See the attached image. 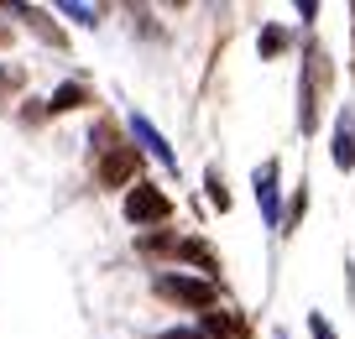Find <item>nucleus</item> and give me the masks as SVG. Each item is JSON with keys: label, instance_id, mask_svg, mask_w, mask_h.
I'll return each mask as SVG.
<instances>
[{"label": "nucleus", "instance_id": "obj_14", "mask_svg": "<svg viewBox=\"0 0 355 339\" xmlns=\"http://www.w3.org/2000/svg\"><path fill=\"white\" fill-rule=\"evenodd\" d=\"M309 334L313 339H334V329H329V318H324V313H309Z\"/></svg>", "mask_w": 355, "mask_h": 339}, {"label": "nucleus", "instance_id": "obj_11", "mask_svg": "<svg viewBox=\"0 0 355 339\" xmlns=\"http://www.w3.org/2000/svg\"><path fill=\"white\" fill-rule=\"evenodd\" d=\"M288 42H293V37L282 32V26H261V42H256V47H261V58H277V53H288Z\"/></svg>", "mask_w": 355, "mask_h": 339}, {"label": "nucleus", "instance_id": "obj_5", "mask_svg": "<svg viewBox=\"0 0 355 339\" xmlns=\"http://www.w3.org/2000/svg\"><path fill=\"white\" fill-rule=\"evenodd\" d=\"M136 162H141V157H136V146H105V157H100V183L105 188H121V183H131L136 177Z\"/></svg>", "mask_w": 355, "mask_h": 339}, {"label": "nucleus", "instance_id": "obj_1", "mask_svg": "<svg viewBox=\"0 0 355 339\" xmlns=\"http://www.w3.org/2000/svg\"><path fill=\"white\" fill-rule=\"evenodd\" d=\"M152 293L162 297V303H178V308H193V313H209L214 308V282H204V277H189V272H162L152 282Z\"/></svg>", "mask_w": 355, "mask_h": 339}, {"label": "nucleus", "instance_id": "obj_13", "mask_svg": "<svg viewBox=\"0 0 355 339\" xmlns=\"http://www.w3.org/2000/svg\"><path fill=\"white\" fill-rule=\"evenodd\" d=\"M63 16H68V21H78V26H94V16H100V11H94V6H73V0H68Z\"/></svg>", "mask_w": 355, "mask_h": 339}, {"label": "nucleus", "instance_id": "obj_4", "mask_svg": "<svg viewBox=\"0 0 355 339\" xmlns=\"http://www.w3.org/2000/svg\"><path fill=\"white\" fill-rule=\"evenodd\" d=\"M251 188H256V204H261V219L272 230H282V188H277V162L272 157L251 173Z\"/></svg>", "mask_w": 355, "mask_h": 339}, {"label": "nucleus", "instance_id": "obj_3", "mask_svg": "<svg viewBox=\"0 0 355 339\" xmlns=\"http://www.w3.org/2000/svg\"><path fill=\"white\" fill-rule=\"evenodd\" d=\"M121 214L131 219V225H162V219L173 214V198H167L157 183H131V193H125Z\"/></svg>", "mask_w": 355, "mask_h": 339}, {"label": "nucleus", "instance_id": "obj_15", "mask_svg": "<svg viewBox=\"0 0 355 339\" xmlns=\"http://www.w3.org/2000/svg\"><path fill=\"white\" fill-rule=\"evenodd\" d=\"M157 339H204V334H199V324H193V329H162Z\"/></svg>", "mask_w": 355, "mask_h": 339}, {"label": "nucleus", "instance_id": "obj_9", "mask_svg": "<svg viewBox=\"0 0 355 339\" xmlns=\"http://www.w3.org/2000/svg\"><path fill=\"white\" fill-rule=\"evenodd\" d=\"M199 334L204 339H241L245 334V318H235V313H199Z\"/></svg>", "mask_w": 355, "mask_h": 339}, {"label": "nucleus", "instance_id": "obj_8", "mask_svg": "<svg viewBox=\"0 0 355 339\" xmlns=\"http://www.w3.org/2000/svg\"><path fill=\"white\" fill-rule=\"evenodd\" d=\"M173 256H178V261H189V266H199L204 282H214V272H220V256H214L204 241H193V235H189V241H178V245H173Z\"/></svg>", "mask_w": 355, "mask_h": 339}, {"label": "nucleus", "instance_id": "obj_12", "mask_svg": "<svg viewBox=\"0 0 355 339\" xmlns=\"http://www.w3.org/2000/svg\"><path fill=\"white\" fill-rule=\"evenodd\" d=\"M204 188H209V204H214V209L225 214V209H230V188H225L220 167H209V173H204Z\"/></svg>", "mask_w": 355, "mask_h": 339}, {"label": "nucleus", "instance_id": "obj_10", "mask_svg": "<svg viewBox=\"0 0 355 339\" xmlns=\"http://www.w3.org/2000/svg\"><path fill=\"white\" fill-rule=\"evenodd\" d=\"M78 105H89V89H84V84H63L53 99H47V110H53V115H63V110H78Z\"/></svg>", "mask_w": 355, "mask_h": 339}, {"label": "nucleus", "instance_id": "obj_7", "mask_svg": "<svg viewBox=\"0 0 355 339\" xmlns=\"http://www.w3.org/2000/svg\"><path fill=\"white\" fill-rule=\"evenodd\" d=\"M131 136H136V141H141V152H152L157 162L167 167V173H178V152H173V146H167V136L157 131V125L146 121V115H131Z\"/></svg>", "mask_w": 355, "mask_h": 339}, {"label": "nucleus", "instance_id": "obj_2", "mask_svg": "<svg viewBox=\"0 0 355 339\" xmlns=\"http://www.w3.org/2000/svg\"><path fill=\"white\" fill-rule=\"evenodd\" d=\"M324 89H329V58H324V47H309L303 89H298V125H303V136L319 131V94Z\"/></svg>", "mask_w": 355, "mask_h": 339}, {"label": "nucleus", "instance_id": "obj_6", "mask_svg": "<svg viewBox=\"0 0 355 339\" xmlns=\"http://www.w3.org/2000/svg\"><path fill=\"white\" fill-rule=\"evenodd\" d=\"M329 157H334V167H340V173H350V167H355V105H345L340 115H334Z\"/></svg>", "mask_w": 355, "mask_h": 339}]
</instances>
